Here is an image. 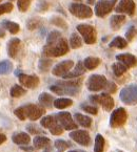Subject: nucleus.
<instances>
[{
	"label": "nucleus",
	"instance_id": "de8ad7c7",
	"mask_svg": "<svg viewBox=\"0 0 137 152\" xmlns=\"http://www.w3.org/2000/svg\"><path fill=\"white\" fill-rule=\"evenodd\" d=\"M5 141H7V137H5V134H3V133L0 132V145L4 143Z\"/></svg>",
	"mask_w": 137,
	"mask_h": 152
},
{
	"label": "nucleus",
	"instance_id": "4468645a",
	"mask_svg": "<svg viewBox=\"0 0 137 152\" xmlns=\"http://www.w3.org/2000/svg\"><path fill=\"white\" fill-rule=\"evenodd\" d=\"M19 82L23 87L34 89L39 85V78L37 76H31V75L20 74L18 76Z\"/></svg>",
	"mask_w": 137,
	"mask_h": 152
},
{
	"label": "nucleus",
	"instance_id": "0eeeda50",
	"mask_svg": "<svg viewBox=\"0 0 137 152\" xmlns=\"http://www.w3.org/2000/svg\"><path fill=\"white\" fill-rule=\"evenodd\" d=\"M107 79L101 75H92L87 81V87L90 91H99L104 89L107 85Z\"/></svg>",
	"mask_w": 137,
	"mask_h": 152
},
{
	"label": "nucleus",
	"instance_id": "37998d69",
	"mask_svg": "<svg viewBox=\"0 0 137 152\" xmlns=\"http://www.w3.org/2000/svg\"><path fill=\"white\" fill-rule=\"evenodd\" d=\"M104 90H106V94H115L117 90V86L114 82H107V85L104 87Z\"/></svg>",
	"mask_w": 137,
	"mask_h": 152
},
{
	"label": "nucleus",
	"instance_id": "20e7f679",
	"mask_svg": "<svg viewBox=\"0 0 137 152\" xmlns=\"http://www.w3.org/2000/svg\"><path fill=\"white\" fill-rule=\"evenodd\" d=\"M77 31H79L87 44H94L97 40V33L94 26L89 24H79L77 25Z\"/></svg>",
	"mask_w": 137,
	"mask_h": 152
},
{
	"label": "nucleus",
	"instance_id": "c756f323",
	"mask_svg": "<svg viewBox=\"0 0 137 152\" xmlns=\"http://www.w3.org/2000/svg\"><path fill=\"white\" fill-rule=\"evenodd\" d=\"M3 26H4L10 33L13 34V35L17 34L19 31V29H20L19 24H17L16 22H13V21H7V20L3 21Z\"/></svg>",
	"mask_w": 137,
	"mask_h": 152
},
{
	"label": "nucleus",
	"instance_id": "2f4dec72",
	"mask_svg": "<svg viewBox=\"0 0 137 152\" xmlns=\"http://www.w3.org/2000/svg\"><path fill=\"white\" fill-rule=\"evenodd\" d=\"M27 94V89L20 85H14L11 89V96L13 98H20V96H24Z\"/></svg>",
	"mask_w": 137,
	"mask_h": 152
},
{
	"label": "nucleus",
	"instance_id": "9d476101",
	"mask_svg": "<svg viewBox=\"0 0 137 152\" xmlns=\"http://www.w3.org/2000/svg\"><path fill=\"white\" fill-rule=\"evenodd\" d=\"M117 0H100L95 7V14L98 17H104L112 12Z\"/></svg>",
	"mask_w": 137,
	"mask_h": 152
},
{
	"label": "nucleus",
	"instance_id": "39448f33",
	"mask_svg": "<svg viewBox=\"0 0 137 152\" xmlns=\"http://www.w3.org/2000/svg\"><path fill=\"white\" fill-rule=\"evenodd\" d=\"M127 120H128V113H127L126 109L119 107L111 113L110 125L112 128H119L126 124Z\"/></svg>",
	"mask_w": 137,
	"mask_h": 152
},
{
	"label": "nucleus",
	"instance_id": "49530a36",
	"mask_svg": "<svg viewBox=\"0 0 137 152\" xmlns=\"http://www.w3.org/2000/svg\"><path fill=\"white\" fill-rule=\"evenodd\" d=\"M21 149L23 150V151H25V152H33L34 150H35V148L34 147H29V146H21Z\"/></svg>",
	"mask_w": 137,
	"mask_h": 152
},
{
	"label": "nucleus",
	"instance_id": "c03bdc74",
	"mask_svg": "<svg viewBox=\"0 0 137 152\" xmlns=\"http://www.w3.org/2000/svg\"><path fill=\"white\" fill-rule=\"evenodd\" d=\"M12 10H13V4L11 2H7L4 4H1L0 5V15L10 13V12H12Z\"/></svg>",
	"mask_w": 137,
	"mask_h": 152
},
{
	"label": "nucleus",
	"instance_id": "a878e982",
	"mask_svg": "<svg viewBox=\"0 0 137 152\" xmlns=\"http://www.w3.org/2000/svg\"><path fill=\"white\" fill-rule=\"evenodd\" d=\"M128 45V42H127L126 39H124L122 37H116L112 40V42L109 44L110 47H115V48H119L122 49Z\"/></svg>",
	"mask_w": 137,
	"mask_h": 152
},
{
	"label": "nucleus",
	"instance_id": "5701e85b",
	"mask_svg": "<svg viewBox=\"0 0 137 152\" xmlns=\"http://www.w3.org/2000/svg\"><path fill=\"white\" fill-rule=\"evenodd\" d=\"M99 64H100V59L97 58V57H88L83 61V65H84L85 69L88 70L95 69L96 67H98Z\"/></svg>",
	"mask_w": 137,
	"mask_h": 152
},
{
	"label": "nucleus",
	"instance_id": "1a4fd4ad",
	"mask_svg": "<svg viewBox=\"0 0 137 152\" xmlns=\"http://www.w3.org/2000/svg\"><path fill=\"white\" fill-rule=\"evenodd\" d=\"M55 116H56L58 123L62 126V128L64 130L77 129V123L73 120L70 112H67V111L59 112Z\"/></svg>",
	"mask_w": 137,
	"mask_h": 152
},
{
	"label": "nucleus",
	"instance_id": "aec40b11",
	"mask_svg": "<svg viewBox=\"0 0 137 152\" xmlns=\"http://www.w3.org/2000/svg\"><path fill=\"white\" fill-rule=\"evenodd\" d=\"M38 101L40 105L42 107L45 108H52V106H54V96L52 94H47V92H42V94L39 96Z\"/></svg>",
	"mask_w": 137,
	"mask_h": 152
},
{
	"label": "nucleus",
	"instance_id": "c9c22d12",
	"mask_svg": "<svg viewBox=\"0 0 137 152\" xmlns=\"http://www.w3.org/2000/svg\"><path fill=\"white\" fill-rule=\"evenodd\" d=\"M55 147H56L57 150H59L60 152L64 151V150H67V148L70 147V144L67 143L65 141H63V140H57V141H55Z\"/></svg>",
	"mask_w": 137,
	"mask_h": 152
},
{
	"label": "nucleus",
	"instance_id": "4c0bfd02",
	"mask_svg": "<svg viewBox=\"0 0 137 152\" xmlns=\"http://www.w3.org/2000/svg\"><path fill=\"white\" fill-rule=\"evenodd\" d=\"M49 130H50V132H51L52 134H54V135H60V134H62V132L64 129H63L62 126H61L60 124L58 123V121H57V123H55Z\"/></svg>",
	"mask_w": 137,
	"mask_h": 152
},
{
	"label": "nucleus",
	"instance_id": "cd10ccee",
	"mask_svg": "<svg viewBox=\"0 0 137 152\" xmlns=\"http://www.w3.org/2000/svg\"><path fill=\"white\" fill-rule=\"evenodd\" d=\"M104 139L101 134H97L94 143V152H104Z\"/></svg>",
	"mask_w": 137,
	"mask_h": 152
},
{
	"label": "nucleus",
	"instance_id": "58836bf2",
	"mask_svg": "<svg viewBox=\"0 0 137 152\" xmlns=\"http://www.w3.org/2000/svg\"><path fill=\"white\" fill-rule=\"evenodd\" d=\"M31 1L32 0H18V9L20 12H27L29 10L30 5H31Z\"/></svg>",
	"mask_w": 137,
	"mask_h": 152
},
{
	"label": "nucleus",
	"instance_id": "2eb2a0df",
	"mask_svg": "<svg viewBox=\"0 0 137 152\" xmlns=\"http://www.w3.org/2000/svg\"><path fill=\"white\" fill-rule=\"evenodd\" d=\"M116 60L121 62L127 67H134L137 65V58L132 54H120L116 56Z\"/></svg>",
	"mask_w": 137,
	"mask_h": 152
},
{
	"label": "nucleus",
	"instance_id": "a18cd8bd",
	"mask_svg": "<svg viewBox=\"0 0 137 152\" xmlns=\"http://www.w3.org/2000/svg\"><path fill=\"white\" fill-rule=\"evenodd\" d=\"M51 21H52L53 24L57 25V26H60V27H62V28H67V23H65V21L63 20L62 18H60V17H54Z\"/></svg>",
	"mask_w": 137,
	"mask_h": 152
},
{
	"label": "nucleus",
	"instance_id": "6ab92c4d",
	"mask_svg": "<svg viewBox=\"0 0 137 152\" xmlns=\"http://www.w3.org/2000/svg\"><path fill=\"white\" fill-rule=\"evenodd\" d=\"M33 145L35 149H45L51 145V140L43 135H37L34 137Z\"/></svg>",
	"mask_w": 137,
	"mask_h": 152
},
{
	"label": "nucleus",
	"instance_id": "473e14b6",
	"mask_svg": "<svg viewBox=\"0 0 137 152\" xmlns=\"http://www.w3.org/2000/svg\"><path fill=\"white\" fill-rule=\"evenodd\" d=\"M81 82L82 80L81 79H78V80H73V81H61V82H58V85L61 86H67V87H77L79 88L81 85Z\"/></svg>",
	"mask_w": 137,
	"mask_h": 152
},
{
	"label": "nucleus",
	"instance_id": "f704fd0d",
	"mask_svg": "<svg viewBox=\"0 0 137 152\" xmlns=\"http://www.w3.org/2000/svg\"><path fill=\"white\" fill-rule=\"evenodd\" d=\"M41 23H42V21H41L38 17H35V18L30 19V20L27 21V28L31 29V31H33V29H35V28H37V27L40 26Z\"/></svg>",
	"mask_w": 137,
	"mask_h": 152
},
{
	"label": "nucleus",
	"instance_id": "e433bc0d",
	"mask_svg": "<svg viewBox=\"0 0 137 152\" xmlns=\"http://www.w3.org/2000/svg\"><path fill=\"white\" fill-rule=\"evenodd\" d=\"M27 130L30 132V133L35 134V135L44 133V131H43L42 129H40L37 125H35V124H29V125H27Z\"/></svg>",
	"mask_w": 137,
	"mask_h": 152
},
{
	"label": "nucleus",
	"instance_id": "bb28decb",
	"mask_svg": "<svg viewBox=\"0 0 137 152\" xmlns=\"http://www.w3.org/2000/svg\"><path fill=\"white\" fill-rule=\"evenodd\" d=\"M55 123H57V119L55 115H47L44 118H42L40 121L41 126L43 128H47V129H50Z\"/></svg>",
	"mask_w": 137,
	"mask_h": 152
},
{
	"label": "nucleus",
	"instance_id": "79ce46f5",
	"mask_svg": "<svg viewBox=\"0 0 137 152\" xmlns=\"http://www.w3.org/2000/svg\"><path fill=\"white\" fill-rule=\"evenodd\" d=\"M59 38H61V34L57 31H53L49 34L47 39V42H54V41L58 40Z\"/></svg>",
	"mask_w": 137,
	"mask_h": 152
},
{
	"label": "nucleus",
	"instance_id": "7c9ffc66",
	"mask_svg": "<svg viewBox=\"0 0 137 152\" xmlns=\"http://www.w3.org/2000/svg\"><path fill=\"white\" fill-rule=\"evenodd\" d=\"M13 69V64L9 60H4L0 62V75L10 74Z\"/></svg>",
	"mask_w": 137,
	"mask_h": 152
},
{
	"label": "nucleus",
	"instance_id": "f257e3e1",
	"mask_svg": "<svg viewBox=\"0 0 137 152\" xmlns=\"http://www.w3.org/2000/svg\"><path fill=\"white\" fill-rule=\"evenodd\" d=\"M44 113V107H42L41 105H35V104H27L14 110V114L20 121H25L27 119L31 121H36L40 119Z\"/></svg>",
	"mask_w": 137,
	"mask_h": 152
},
{
	"label": "nucleus",
	"instance_id": "a19ab883",
	"mask_svg": "<svg viewBox=\"0 0 137 152\" xmlns=\"http://www.w3.org/2000/svg\"><path fill=\"white\" fill-rule=\"evenodd\" d=\"M81 109L83 110V111L88 112V113L90 114H94V115H96L97 113H98V109H97L95 106H91V105H81L80 106Z\"/></svg>",
	"mask_w": 137,
	"mask_h": 152
},
{
	"label": "nucleus",
	"instance_id": "c85d7f7f",
	"mask_svg": "<svg viewBox=\"0 0 137 152\" xmlns=\"http://www.w3.org/2000/svg\"><path fill=\"white\" fill-rule=\"evenodd\" d=\"M70 45H71V47L74 49L81 47V45H82V40H81L80 36H79L77 33H73L72 35H71Z\"/></svg>",
	"mask_w": 137,
	"mask_h": 152
},
{
	"label": "nucleus",
	"instance_id": "b1692460",
	"mask_svg": "<svg viewBox=\"0 0 137 152\" xmlns=\"http://www.w3.org/2000/svg\"><path fill=\"white\" fill-rule=\"evenodd\" d=\"M73 105V101L67 98H59L54 101V107L57 109H64Z\"/></svg>",
	"mask_w": 137,
	"mask_h": 152
},
{
	"label": "nucleus",
	"instance_id": "864d4df0",
	"mask_svg": "<svg viewBox=\"0 0 137 152\" xmlns=\"http://www.w3.org/2000/svg\"><path fill=\"white\" fill-rule=\"evenodd\" d=\"M1 1H2V0H0V2H1Z\"/></svg>",
	"mask_w": 137,
	"mask_h": 152
},
{
	"label": "nucleus",
	"instance_id": "a211bd4d",
	"mask_svg": "<svg viewBox=\"0 0 137 152\" xmlns=\"http://www.w3.org/2000/svg\"><path fill=\"white\" fill-rule=\"evenodd\" d=\"M19 46H20V40L18 38H13L7 43V54L11 58H16L18 54Z\"/></svg>",
	"mask_w": 137,
	"mask_h": 152
},
{
	"label": "nucleus",
	"instance_id": "09e8293b",
	"mask_svg": "<svg viewBox=\"0 0 137 152\" xmlns=\"http://www.w3.org/2000/svg\"><path fill=\"white\" fill-rule=\"evenodd\" d=\"M95 2V0H88V3L89 4H93Z\"/></svg>",
	"mask_w": 137,
	"mask_h": 152
},
{
	"label": "nucleus",
	"instance_id": "f03ea898",
	"mask_svg": "<svg viewBox=\"0 0 137 152\" xmlns=\"http://www.w3.org/2000/svg\"><path fill=\"white\" fill-rule=\"evenodd\" d=\"M69 52V44L64 38H59L54 42H47L45 46L43 47L42 55L44 57H61L64 56Z\"/></svg>",
	"mask_w": 137,
	"mask_h": 152
},
{
	"label": "nucleus",
	"instance_id": "393cba45",
	"mask_svg": "<svg viewBox=\"0 0 137 152\" xmlns=\"http://www.w3.org/2000/svg\"><path fill=\"white\" fill-rule=\"evenodd\" d=\"M112 69H113V72H114L115 76L120 77L128 70V67H127L124 64H122L121 62H116L112 65Z\"/></svg>",
	"mask_w": 137,
	"mask_h": 152
},
{
	"label": "nucleus",
	"instance_id": "7ed1b4c3",
	"mask_svg": "<svg viewBox=\"0 0 137 152\" xmlns=\"http://www.w3.org/2000/svg\"><path fill=\"white\" fill-rule=\"evenodd\" d=\"M119 98L121 100L122 103L126 105H136L137 104V84H130V85L126 86L122 88L120 94H119Z\"/></svg>",
	"mask_w": 137,
	"mask_h": 152
},
{
	"label": "nucleus",
	"instance_id": "f8f14e48",
	"mask_svg": "<svg viewBox=\"0 0 137 152\" xmlns=\"http://www.w3.org/2000/svg\"><path fill=\"white\" fill-rule=\"evenodd\" d=\"M73 66H74V62L72 60H64L55 65L52 69V74L56 77H63L72 69Z\"/></svg>",
	"mask_w": 137,
	"mask_h": 152
},
{
	"label": "nucleus",
	"instance_id": "6e6552de",
	"mask_svg": "<svg viewBox=\"0 0 137 152\" xmlns=\"http://www.w3.org/2000/svg\"><path fill=\"white\" fill-rule=\"evenodd\" d=\"M90 101L92 103L99 104L101 107L107 111H111L114 107V100L109 94H96V96H91Z\"/></svg>",
	"mask_w": 137,
	"mask_h": 152
},
{
	"label": "nucleus",
	"instance_id": "f3484780",
	"mask_svg": "<svg viewBox=\"0 0 137 152\" xmlns=\"http://www.w3.org/2000/svg\"><path fill=\"white\" fill-rule=\"evenodd\" d=\"M12 141L16 145H29L31 142V137L25 132H16L12 135Z\"/></svg>",
	"mask_w": 137,
	"mask_h": 152
},
{
	"label": "nucleus",
	"instance_id": "423d86ee",
	"mask_svg": "<svg viewBox=\"0 0 137 152\" xmlns=\"http://www.w3.org/2000/svg\"><path fill=\"white\" fill-rule=\"evenodd\" d=\"M71 14L79 19H88L93 16V11L90 7L80 3H72L69 7Z\"/></svg>",
	"mask_w": 137,
	"mask_h": 152
},
{
	"label": "nucleus",
	"instance_id": "8fccbe9b",
	"mask_svg": "<svg viewBox=\"0 0 137 152\" xmlns=\"http://www.w3.org/2000/svg\"><path fill=\"white\" fill-rule=\"evenodd\" d=\"M69 152H78V150H72V151H69Z\"/></svg>",
	"mask_w": 137,
	"mask_h": 152
},
{
	"label": "nucleus",
	"instance_id": "9b49d317",
	"mask_svg": "<svg viewBox=\"0 0 137 152\" xmlns=\"http://www.w3.org/2000/svg\"><path fill=\"white\" fill-rule=\"evenodd\" d=\"M70 137L74 142L81 146H89L91 144V137L88 131L85 130H74L70 133Z\"/></svg>",
	"mask_w": 137,
	"mask_h": 152
},
{
	"label": "nucleus",
	"instance_id": "72a5a7b5",
	"mask_svg": "<svg viewBox=\"0 0 137 152\" xmlns=\"http://www.w3.org/2000/svg\"><path fill=\"white\" fill-rule=\"evenodd\" d=\"M51 66H52V60H50V59H41L40 61H39V69H40V72H47V70L51 68Z\"/></svg>",
	"mask_w": 137,
	"mask_h": 152
},
{
	"label": "nucleus",
	"instance_id": "603ef678",
	"mask_svg": "<svg viewBox=\"0 0 137 152\" xmlns=\"http://www.w3.org/2000/svg\"><path fill=\"white\" fill-rule=\"evenodd\" d=\"M76 1H81V0H76Z\"/></svg>",
	"mask_w": 137,
	"mask_h": 152
},
{
	"label": "nucleus",
	"instance_id": "dca6fc26",
	"mask_svg": "<svg viewBox=\"0 0 137 152\" xmlns=\"http://www.w3.org/2000/svg\"><path fill=\"white\" fill-rule=\"evenodd\" d=\"M84 72H85V67H84V65H83V62L82 61H79L72 72L70 70L67 74H65L64 76H63V79H67H67L78 78V77L82 76Z\"/></svg>",
	"mask_w": 137,
	"mask_h": 152
},
{
	"label": "nucleus",
	"instance_id": "3c124183",
	"mask_svg": "<svg viewBox=\"0 0 137 152\" xmlns=\"http://www.w3.org/2000/svg\"><path fill=\"white\" fill-rule=\"evenodd\" d=\"M78 152H84V151H82V150H78Z\"/></svg>",
	"mask_w": 137,
	"mask_h": 152
},
{
	"label": "nucleus",
	"instance_id": "ddd939ff",
	"mask_svg": "<svg viewBox=\"0 0 137 152\" xmlns=\"http://www.w3.org/2000/svg\"><path fill=\"white\" fill-rule=\"evenodd\" d=\"M115 11L119 14H128L129 16H133L135 12L134 1L133 0H120L115 7Z\"/></svg>",
	"mask_w": 137,
	"mask_h": 152
},
{
	"label": "nucleus",
	"instance_id": "5fc2aeb1",
	"mask_svg": "<svg viewBox=\"0 0 137 152\" xmlns=\"http://www.w3.org/2000/svg\"><path fill=\"white\" fill-rule=\"evenodd\" d=\"M11 1H13V0H11Z\"/></svg>",
	"mask_w": 137,
	"mask_h": 152
},
{
	"label": "nucleus",
	"instance_id": "4be33fe9",
	"mask_svg": "<svg viewBox=\"0 0 137 152\" xmlns=\"http://www.w3.org/2000/svg\"><path fill=\"white\" fill-rule=\"evenodd\" d=\"M124 21H126V16L114 15L112 18H111V21H110L111 27H112L114 31H117V29H119L122 26V24L124 23Z\"/></svg>",
	"mask_w": 137,
	"mask_h": 152
},
{
	"label": "nucleus",
	"instance_id": "ea45409f",
	"mask_svg": "<svg viewBox=\"0 0 137 152\" xmlns=\"http://www.w3.org/2000/svg\"><path fill=\"white\" fill-rule=\"evenodd\" d=\"M136 34H137V27L135 26V25H131V26L128 28V31H127V33H126L127 40H128V41L133 40V38L136 36Z\"/></svg>",
	"mask_w": 137,
	"mask_h": 152
},
{
	"label": "nucleus",
	"instance_id": "412c9836",
	"mask_svg": "<svg viewBox=\"0 0 137 152\" xmlns=\"http://www.w3.org/2000/svg\"><path fill=\"white\" fill-rule=\"evenodd\" d=\"M74 120L76 121V123L78 125L82 126L83 128H90L91 125H92V119L90 116L84 115V114L81 113H75L74 114Z\"/></svg>",
	"mask_w": 137,
	"mask_h": 152
}]
</instances>
